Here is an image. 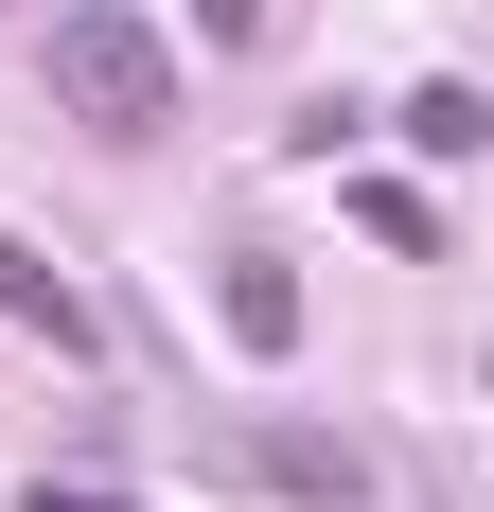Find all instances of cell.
Instances as JSON below:
<instances>
[{"mask_svg":"<svg viewBox=\"0 0 494 512\" xmlns=\"http://www.w3.org/2000/svg\"><path fill=\"white\" fill-rule=\"evenodd\" d=\"M53 106L106 124V142H159V124H177V53H159V18H124V0L53 18Z\"/></svg>","mask_w":494,"mask_h":512,"instance_id":"6da1fadb","label":"cell"},{"mask_svg":"<svg viewBox=\"0 0 494 512\" xmlns=\"http://www.w3.org/2000/svg\"><path fill=\"white\" fill-rule=\"evenodd\" d=\"M230 477H247V495H353L371 460H353L336 424H230Z\"/></svg>","mask_w":494,"mask_h":512,"instance_id":"7a4b0ae2","label":"cell"},{"mask_svg":"<svg viewBox=\"0 0 494 512\" xmlns=\"http://www.w3.org/2000/svg\"><path fill=\"white\" fill-rule=\"evenodd\" d=\"M0 318H18V336H53V354H89V301L53 283V248H18V230H0Z\"/></svg>","mask_w":494,"mask_h":512,"instance_id":"3957f363","label":"cell"},{"mask_svg":"<svg viewBox=\"0 0 494 512\" xmlns=\"http://www.w3.org/2000/svg\"><path fill=\"white\" fill-rule=\"evenodd\" d=\"M230 336H247V354H283V336H300V283H283V265H265V248L230 265Z\"/></svg>","mask_w":494,"mask_h":512,"instance_id":"277c9868","label":"cell"},{"mask_svg":"<svg viewBox=\"0 0 494 512\" xmlns=\"http://www.w3.org/2000/svg\"><path fill=\"white\" fill-rule=\"evenodd\" d=\"M353 230H371V248H424V265H442V212L406 195V177H353Z\"/></svg>","mask_w":494,"mask_h":512,"instance_id":"5b68a950","label":"cell"},{"mask_svg":"<svg viewBox=\"0 0 494 512\" xmlns=\"http://www.w3.org/2000/svg\"><path fill=\"white\" fill-rule=\"evenodd\" d=\"M406 142H424V159H477V89H459V71H442V89L406 106Z\"/></svg>","mask_w":494,"mask_h":512,"instance_id":"8992f818","label":"cell"},{"mask_svg":"<svg viewBox=\"0 0 494 512\" xmlns=\"http://www.w3.org/2000/svg\"><path fill=\"white\" fill-rule=\"evenodd\" d=\"M195 36H230V53H247V36H265V0H195Z\"/></svg>","mask_w":494,"mask_h":512,"instance_id":"52a82bcc","label":"cell"},{"mask_svg":"<svg viewBox=\"0 0 494 512\" xmlns=\"http://www.w3.org/2000/svg\"><path fill=\"white\" fill-rule=\"evenodd\" d=\"M36 512H142V495H89V477H36Z\"/></svg>","mask_w":494,"mask_h":512,"instance_id":"ba28073f","label":"cell"}]
</instances>
